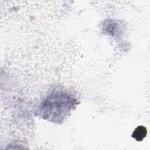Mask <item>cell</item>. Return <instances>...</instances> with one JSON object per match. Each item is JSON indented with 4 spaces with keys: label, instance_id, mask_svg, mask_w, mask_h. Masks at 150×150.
I'll use <instances>...</instances> for the list:
<instances>
[{
    "label": "cell",
    "instance_id": "6da1fadb",
    "mask_svg": "<svg viewBox=\"0 0 150 150\" xmlns=\"http://www.w3.org/2000/svg\"><path fill=\"white\" fill-rule=\"evenodd\" d=\"M146 134V129L143 126L138 127L133 132L132 137L138 141H142Z\"/></svg>",
    "mask_w": 150,
    "mask_h": 150
}]
</instances>
